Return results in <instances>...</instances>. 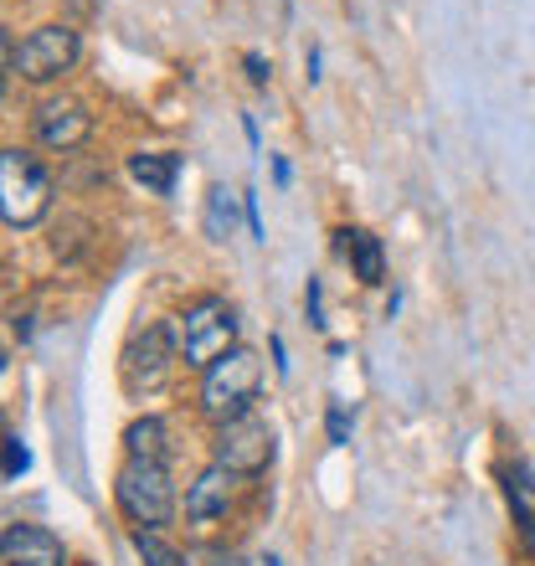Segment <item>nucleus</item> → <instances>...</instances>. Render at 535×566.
<instances>
[{
  "instance_id": "ddd939ff",
  "label": "nucleus",
  "mask_w": 535,
  "mask_h": 566,
  "mask_svg": "<svg viewBox=\"0 0 535 566\" xmlns=\"http://www.w3.org/2000/svg\"><path fill=\"white\" fill-rule=\"evenodd\" d=\"M505 494H510V510H515V525H521L525 546L535 552V469L531 463L505 469Z\"/></svg>"
},
{
  "instance_id": "39448f33",
  "label": "nucleus",
  "mask_w": 535,
  "mask_h": 566,
  "mask_svg": "<svg viewBox=\"0 0 535 566\" xmlns=\"http://www.w3.org/2000/svg\"><path fill=\"white\" fill-rule=\"evenodd\" d=\"M170 366H176V340H170V329H165V325L139 329V335L124 345V356H119L124 391H129V397L160 391L165 376H170Z\"/></svg>"
},
{
  "instance_id": "1a4fd4ad",
  "label": "nucleus",
  "mask_w": 535,
  "mask_h": 566,
  "mask_svg": "<svg viewBox=\"0 0 535 566\" xmlns=\"http://www.w3.org/2000/svg\"><path fill=\"white\" fill-rule=\"evenodd\" d=\"M0 552H6V566H67V552L62 541L46 531V525H6L0 536Z\"/></svg>"
},
{
  "instance_id": "2eb2a0df",
  "label": "nucleus",
  "mask_w": 535,
  "mask_h": 566,
  "mask_svg": "<svg viewBox=\"0 0 535 566\" xmlns=\"http://www.w3.org/2000/svg\"><path fill=\"white\" fill-rule=\"evenodd\" d=\"M232 191L227 186H211L207 196V238H232Z\"/></svg>"
},
{
  "instance_id": "423d86ee",
  "label": "nucleus",
  "mask_w": 535,
  "mask_h": 566,
  "mask_svg": "<svg viewBox=\"0 0 535 566\" xmlns=\"http://www.w3.org/2000/svg\"><path fill=\"white\" fill-rule=\"evenodd\" d=\"M77 52H83V42H77L73 27H36L27 42H21V52H11V67L27 77V83H52V77L73 73Z\"/></svg>"
},
{
  "instance_id": "6e6552de",
  "label": "nucleus",
  "mask_w": 535,
  "mask_h": 566,
  "mask_svg": "<svg viewBox=\"0 0 535 566\" xmlns=\"http://www.w3.org/2000/svg\"><path fill=\"white\" fill-rule=\"evenodd\" d=\"M31 124H36V139H42L46 149H62V155L93 135V114L77 104V98H46V104L31 114Z\"/></svg>"
},
{
  "instance_id": "6ab92c4d",
  "label": "nucleus",
  "mask_w": 535,
  "mask_h": 566,
  "mask_svg": "<svg viewBox=\"0 0 535 566\" xmlns=\"http://www.w3.org/2000/svg\"><path fill=\"white\" fill-rule=\"evenodd\" d=\"M304 310H310V325L325 329V304H319V279H310V294H304Z\"/></svg>"
},
{
  "instance_id": "f3484780",
  "label": "nucleus",
  "mask_w": 535,
  "mask_h": 566,
  "mask_svg": "<svg viewBox=\"0 0 535 566\" xmlns=\"http://www.w3.org/2000/svg\"><path fill=\"white\" fill-rule=\"evenodd\" d=\"M31 469V453L21 438H6V479H21Z\"/></svg>"
},
{
  "instance_id": "f03ea898",
  "label": "nucleus",
  "mask_w": 535,
  "mask_h": 566,
  "mask_svg": "<svg viewBox=\"0 0 535 566\" xmlns=\"http://www.w3.org/2000/svg\"><path fill=\"white\" fill-rule=\"evenodd\" d=\"M52 207V176L31 149H0V217L6 227H36Z\"/></svg>"
},
{
  "instance_id": "a211bd4d",
  "label": "nucleus",
  "mask_w": 535,
  "mask_h": 566,
  "mask_svg": "<svg viewBox=\"0 0 535 566\" xmlns=\"http://www.w3.org/2000/svg\"><path fill=\"white\" fill-rule=\"evenodd\" d=\"M325 428H329V443H335V448L350 443V422H345V407L340 402L329 407V422H325Z\"/></svg>"
},
{
  "instance_id": "aec40b11",
  "label": "nucleus",
  "mask_w": 535,
  "mask_h": 566,
  "mask_svg": "<svg viewBox=\"0 0 535 566\" xmlns=\"http://www.w3.org/2000/svg\"><path fill=\"white\" fill-rule=\"evenodd\" d=\"M242 67H248V77H253L258 88H263L268 77H273V67H268V62H263V57H258V52H248V57H242Z\"/></svg>"
},
{
  "instance_id": "f257e3e1",
  "label": "nucleus",
  "mask_w": 535,
  "mask_h": 566,
  "mask_svg": "<svg viewBox=\"0 0 535 566\" xmlns=\"http://www.w3.org/2000/svg\"><path fill=\"white\" fill-rule=\"evenodd\" d=\"M258 387H263V366H258V356L248 350V345H232L222 360H211L207 376H201V412H207L217 428L232 418H242L248 412V402L258 397Z\"/></svg>"
},
{
  "instance_id": "0eeeda50",
  "label": "nucleus",
  "mask_w": 535,
  "mask_h": 566,
  "mask_svg": "<svg viewBox=\"0 0 535 566\" xmlns=\"http://www.w3.org/2000/svg\"><path fill=\"white\" fill-rule=\"evenodd\" d=\"M268 459H273V428L258 412H242V418L217 428V463L222 469H232V474H263Z\"/></svg>"
},
{
  "instance_id": "9d476101",
  "label": "nucleus",
  "mask_w": 535,
  "mask_h": 566,
  "mask_svg": "<svg viewBox=\"0 0 535 566\" xmlns=\"http://www.w3.org/2000/svg\"><path fill=\"white\" fill-rule=\"evenodd\" d=\"M232 469H222V463H211V469H201L196 474V484L186 490V515H191L196 525H211L222 521L227 510H232Z\"/></svg>"
},
{
  "instance_id": "f8f14e48",
  "label": "nucleus",
  "mask_w": 535,
  "mask_h": 566,
  "mask_svg": "<svg viewBox=\"0 0 535 566\" xmlns=\"http://www.w3.org/2000/svg\"><path fill=\"white\" fill-rule=\"evenodd\" d=\"M129 176L149 196H170L180 176V155H170V149H139V155H129Z\"/></svg>"
},
{
  "instance_id": "20e7f679",
  "label": "nucleus",
  "mask_w": 535,
  "mask_h": 566,
  "mask_svg": "<svg viewBox=\"0 0 535 566\" xmlns=\"http://www.w3.org/2000/svg\"><path fill=\"white\" fill-rule=\"evenodd\" d=\"M238 345V314L227 298H196L191 310L180 314V356L186 366L207 371L211 360H222Z\"/></svg>"
},
{
  "instance_id": "7ed1b4c3",
  "label": "nucleus",
  "mask_w": 535,
  "mask_h": 566,
  "mask_svg": "<svg viewBox=\"0 0 535 566\" xmlns=\"http://www.w3.org/2000/svg\"><path fill=\"white\" fill-rule=\"evenodd\" d=\"M114 500L139 531H155L176 515V484L165 474V463L149 459H124L114 474Z\"/></svg>"
},
{
  "instance_id": "4468645a",
  "label": "nucleus",
  "mask_w": 535,
  "mask_h": 566,
  "mask_svg": "<svg viewBox=\"0 0 535 566\" xmlns=\"http://www.w3.org/2000/svg\"><path fill=\"white\" fill-rule=\"evenodd\" d=\"M124 448H129V459L165 463V422L160 418H134L129 428H124Z\"/></svg>"
},
{
  "instance_id": "9b49d317",
  "label": "nucleus",
  "mask_w": 535,
  "mask_h": 566,
  "mask_svg": "<svg viewBox=\"0 0 535 566\" xmlns=\"http://www.w3.org/2000/svg\"><path fill=\"white\" fill-rule=\"evenodd\" d=\"M335 248L350 258V269H356L360 283H381L387 258H381V242H376L366 227H340V232H335Z\"/></svg>"
},
{
  "instance_id": "dca6fc26",
  "label": "nucleus",
  "mask_w": 535,
  "mask_h": 566,
  "mask_svg": "<svg viewBox=\"0 0 535 566\" xmlns=\"http://www.w3.org/2000/svg\"><path fill=\"white\" fill-rule=\"evenodd\" d=\"M134 552L145 556V566H191L186 556L176 552V546H165L155 531H134Z\"/></svg>"
}]
</instances>
